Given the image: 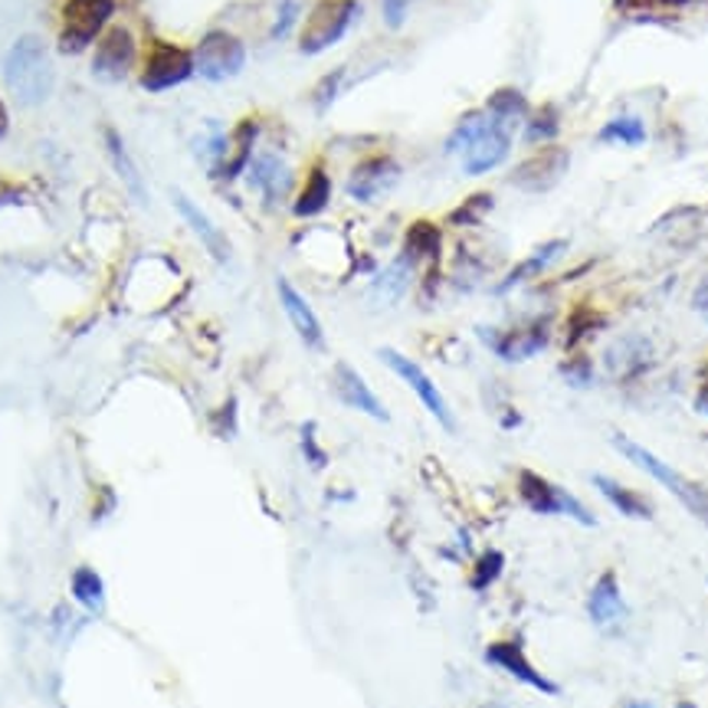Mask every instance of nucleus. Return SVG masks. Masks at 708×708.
Masks as SVG:
<instances>
[{
  "label": "nucleus",
  "instance_id": "6e6552de",
  "mask_svg": "<svg viewBox=\"0 0 708 708\" xmlns=\"http://www.w3.org/2000/svg\"><path fill=\"white\" fill-rule=\"evenodd\" d=\"M243 67H247V47H243V40H237L227 31L207 34L194 50V70L211 83L233 80Z\"/></svg>",
  "mask_w": 708,
  "mask_h": 708
},
{
  "label": "nucleus",
  "instance_id": "7c9ffc66",
  "mask_svg": "<svg viewBox=\"0 0 708 708\" xmlns=\"http://www.w3.org/2000/svg\"><path fill=\"white\" fill-rule=\"evenodd\" d=\"M698 410L708 417V368H705V384H701V391H698Z\"/></svg>",
  "mask_w": 708,
  "mask_h": 708
},
{
  "label": "nucleus",
  "instance_id": "473e14b6",
  "mask_svg": "<svg viewBox=\"0 0 708 708\" xmlns=\"http://www.w3.org/2000/svg\"><path fill=\"white\" fill-rule=\"evenodd\" d=\"M679 708H695V705H692V701H682V705H679Z\"/></svg>",
  "mask_w": 708,
  "mask_h": 708
},
{
  "label": "nucleus",
  "instance_id": "b1692460",
  "mask_svg": "<svg viewBox=\"0 0 708 708\" xmlns=\"http://www.w3.org/2000/svg\"><path fill=\"white\" fill-rule=\"evenodd\" d=\"M73 597L89 610V613H99L106 607V590H103V577L89 567H80L73 574Z\"/></svg>",
  "mask_w": 708,
  "mask_h": 708
},
{
  "label": "nucleus",
  "instance_id": "4be33fe9",
  "mask_svg": "<svg viewBox=\"0 0 708 708\" xmlns=\"http://www.w3.org/2000/svg\"><path fill=\"white\" fill-rule=\"evenodd\" d=\"M328 197H332V181H328V175L322 168H315L309 175V184L299 194L292 211H296V217H315V214H322L328 207Z\"/></svg>",
  "mask_w": 708,
  "mask_h": 708
},
{
  "label": "nucleus",
  "instance_id": "9b49d317",
  "mask_svg": "<svg viewBox=\"0 0 708 708\" xmlns=\"http://www.w3.org/2000/svg\"><path fill=\"white\" fill-rule=\"evenodd\" d=\"M332 384H335V394H338V400H341L345 407H355V410L374 417L377 423H387V420H391V413H387V407L381 404V397L368 387V381H364L348 361H338V364H335Z\"/></svg>",
  "mask_w": 708,
  "mask_h": 708
},
{
  "label": "nucleus",
  "instance_id": "4468645a",
  "mask_svg": "<svg viewBox=\"0 0 708 708\" xmlns=\"http://www.w3.org/2000/svg\"><path fill=\"white\" fill-rule=\"evenodd\" d=\"M485 659H489L492 665L505 669L508 675H515L518 682H525V685H531V688H538V692H544V695H557V685H554L551 679H544V675L528 662L521 643H512V639H508V643H492V646L485 649Z\"/></svg>",
  "mask_w": 708,
  "mask_h": 708
},
{
  "label": "nucleus",
  "instance_id": "a878e982",
  "mask_svg": "<svg viewBox=\"0 0 708 708\" xmlns=\"http://www.w3.org/2000/svg\"><path fill=\"white\" fill-rule=\"evenodd\" d=\"M502 567H505V557L499 554V551H485L479 561H476V574H472V587H489L499 574H502Z\"/></svg>",
  "mask_w": 708,
  "mask_h": 708
},
{
  "label": "nucleus",
  "instance_id": "39448f33",
  "mask_svg": "<svg viewBox=\"0 0 708 708\" xmlns=\"http://www.w3.org/2000/svg\"><path fill=\"white\" fill-rule=\"evenodd\" d=\"M116 14V0H67L63 4V31H60V50L63 53H83L93 47L103 34V27Z\"/></svg>",
  "mask_w": 708,
  "mask_h": 708
},
{
  "label": "nucleus",
  "instance_id": "f03ea898",
  "mask_svg": "<svg viewBox=\"0 0 708 708\" xmlns=\"http://www.w3.org/2000/svg\"><path fill=\"white\" fill-rule=\"evenodd\" d=\"M4 83L21 106H44L53 96V60L40 37H21L4 60Z\"/></svg>",
  "mask_w": 708,
  "mask_h": 708
},
{
  "label": "nucleus",
  "instance_id": "a211bd4d",
  "mask_svg": "<svg viewBox=\"0 0 708 708\" xmlns=\"http://www.w3.org/2000/svg\"><path fill=\"white\" fill-rule=\"evenodd\" d=\"M590 482H593V489L620 512V515H626V518H633V521H652V502L643 495V492H636V489H629V485H623V482H616V479H610V476H590Z\"/></svg>",
  "mask_w": 708,
  "mask_h": 708
},
{
  "label": "nucleus",
  "instance_id": "1a4fd4ad",
  "mask_svg": "<svg viewBox=\"0 0 708 708\" xmlns=\"http://www.w3.org/2000/svg\"><path fill=\"white\" fill-rule=\"evenodd\" d=\"M194 53L175 47V44H165V40H155L152 50H148V63H145V73H142V86L148 93H168L181 83H188L194 76Z\"/></svg>",
  "mask_w": 708,
  "mask_h": 708
},
{
  "label": "nucleus",
  "instance_id": "ddd939ff",
  "mask_svg": "<svg viewBox=\"0 0 708 708\" xmlns=\"http://www.w3.org/2000/svg\"><path fill=\"white\" fill-rule=\"evenodd\" d=\"M397 181H400L397 161L381 155V158H371V161H364V165L355 168V175H351V181H348V194H351L355 201H361V204H371V201L384 197Z\"/></svg>",
  "mask_w": 708,
  "mask_h": 708
},
{
  "label": "nucleus",
  "instance_id": "f8f14e48",
  "mask_svg": "<svg viewBox=\"0 0 708 708\" xmlns=\"http://www.w3.org/2000/svg\"><path fill=\"white\" fill-rule=\"evenodd\" d=\"M276 289H279V302H283V309H286V319L292 322V328H296V335L302 338V345L305 348H312V351H322L325 348V332H322V322H319V315H315V309L302 299V292L289 283V279H276Z\"/></svg>",
  "mask_w": 708,
  "mask_h": 708
},
{
  "label": "nucleus",
  "instance_id": "412c9836",
  "mask_svg": "<svg viewBox=\"0 0 708 708\" xmlns=\"http://www.w3.org/2000/svg\"><path fill=\"white\" fill-rule=\"evenodd\" d=\"M106 145H109V158H112V165H116L122 184L145 204V181H142V171L135 168V161H132V155L125 152V142L119 139L116 129H106Z\"/></svg>",
  "mask_w": 708,
  "mask_h": 708
},
{
  "label": "nucleus",
  "instance_id": "dca6fc26",
  "mask_svg": "<svg viewBox=\"0 0 708 708\" xmlns=\"http://www.w3.org/2000/svg\"><path fill=\"white\" fill-rule=\"evenodd\" d=\"M175 207H178V214L184 217V224L194 230V237L207 247V253L217 260V263H230V243H227V237L217 230V224L188 197V194H175Z\"/></svg>",
  "mask_w": 708,
  "mask_h": 708
},
{
  "label": "nucleus",
  "instance_id": "9d476101",
  "mask_svg": "<svg viewBox=\"0 0 708 708\" xmlns=\"http://www.w3.org/2000/svg\"><path fill=\"white\" fill-rule=\"evenodd\" d=\"M135 57H139V47H135L132 31L112 27V31L99 40L96 60H93V76L103 80V83H122V80L132 73Z\"/></svg>",
  "mask_w": 708,
  "mask_h": 708
},
{
  "label": "nucleus",
  "instance_id": "20e7f679",
  "mask_svg": "<svg viewBox=\"0 0 708 708\" xmlns=\"http://www.w3.org/2000/svg\"><path fill=\"white\" fill-rule=\"evenodd\" d=\"M361 14L358 0H319L315 11L309 14L302 37H299V50L305 57L325 53L328 47H335L355 24V17Z\"/></svg>",
  "mask_w": 708,
  "mask_h": 708
},
{
  "label": "nucleus",
  "instance_id": "f257e3e1",
  "mask_svg": "<svg viewBox=\"0 0 708 708\" xmlns=\"http://www.w3.org/2000/svg\"><path fill=\"white\" fill-rule=\"evenodd\" d=\"M512 125L502 122L492 109L476 112L456 125V132L446 142V152L463 158V171L479 178L492 168H499L512 152Z\"/></svg>",
  "mask_w": 708,
  "mask_h": 708
},
{
  "label": "nucleus",
  "instance_id": "2eb2a0df",
  "mask_svg": "<svg viewBox=\"0 0 708 708\" xmlns=\"http://www.w3.org/2000/svg\"><path fill=\"white\" fill-rule=\"evenodd\" d=\"M587 616H590L597 626H603V629L620 626V623L629 616V607H626V600H623V590H620L613 571L600 574V580L593 584V590H590V597H587Z\"/></svg>",
  "mask_w": 708,
  "mask_h": 708
},
{
  "label": "nucleus",
  "instance_id": "cd10ccee",
  "mask_svg": "<svg viewBox=\"0 0 708 708\" xmlns=\"http://www.w3.org/2000/svg\"><path fill=\"white\" fill-rule=\"evenodd\" d=\"M407 4H410V0H384V21H387V27H400L404 24Z\"/></svg>",
  "mask_w": 708,
  "mask_h": 708
},
{
  "label": "nucleus",
  "instance_id": "2f4dec72",
  "mask_svg": "<svg viewBox=\"0 0 708 708\" xmlns=\"http://www.w3.org/2000/svg\"><path fill=\"white\" fill-rule=\"evenodd\" d=\"M8 129H11V116H8V109H4V103H0V139L8 135Z\"/></svg>",
  "mask_w": 708,
  "mask_h": 708
},
{
  "label": "nucleus",
  "instance_id": "6ab92c4d",
  "mask_svg": "<svg viewBox=\"0 0 708 708\" xmlns=\"http://www.w3.org/2000/svg\"><path fill=\"white\" fill-rule=\"evenodd\" d=\"M544 345H548V325H531L521 332H505L499 338H489V348L505 361H525V358L538 355Z\"/></svg>",
  "mask_w": 708,
  "mask_h": 708
},
{
  "label": "nucleus",
  "instance_id": "f3484780",
  "mask_svg": "<svg viewBox=\"0 0 708 708\" xmlns=\"http://www.w3.org/2000/svg\"><path fill=\"white\" fill-rule=\"evenodd\" d=\"M292 184V171L289 165L273 155V152H263L250 161V188H256L266 201H279Z\"/></svg>",
  "mask_w": 708,
  "mask_h": 708
},
{
  "label": "nucleus",
  "instance_id": "bb28decb",
  "mask_svg": "<svg viewBox=\"0 0 708 708\" xmlns=\"http://www.w3.org/2000/svg\"><path fill=\"white\" fill-rule=\"evenodd\" d=\"M531 125H538V129H528V132H525L528 142H538V139H551V135H557V119L551 122V109H544V119H535Z\"/></svg>",
  "mask_w": 708,
  "mask_h": 708
},
{
  "label": "nucleus",
  "instance_id": "c85d7f7f",
  "mask_svg": "<svg viewBox=\"0 0 708 708\" xmlns=\"http://www.w3.org/2000/svg\"><path fill=\"white\" fill-rule=\"evenodd\" d=\"M296 11H299V4H296V0H286V4H283V11H279V24L273 27V37H276V40L289 34V27H292V21H296Z\"/></svg>",
  "mask_w": 708,
  "mask_h": 708
},
{
  "label": "nucleus",
  "instance_id": "7ed1b4c3",
  "mask_svg": "<svg viewBox=\"0 0 708 708\" xmlns=\"http://www.w3.org/2000/svg\"><path fill=\"white\" fill-rule=\"evenodd\" d=\"M613 446H616V453H620L623 459H629L636 469H643V472L652 476L662 489H669L701 525H708V485H701V482L682 476V472L672 469L665 459H659L656 453H649L646 446L633 443V440L623 436V433H613Z\"/></svg>",
  "mask_w": 708,
  "mask_h": 708
},
{
  "label": "nucleus",
  "instance_id": "aec40b11",
  "mask_svg": "<svg viewBox=\"0 0 708 708\" xmlns=\"http://www.w3.org/2000/svg\"><path fill=\"white\" fill-rule=\"evenodd\" d=\"M410 276H413V266H410V253H404L397 263H391L377 279H374V286H371V299L374 302H381V305H394L404 292H407V286H410Z\"/></svg>",
  "mask_w": 708,
  "mask_h": 708
},
{
  "label": "nucleus",
  "instance_id": "5701e85b",
  "mask_svg": "<svg viewBox=\"0 0 708 708\" xmlns=\"http://www.w3.org/2000/svg\"><path fill=\"white\" fill-rule=\"evenodd\" d=\"M600 142H607V145H626V148H639V145H646V125L636 119V116H620V119H610L603 129H600V135H597Z\"/></svg>",
  "mask_w": 708,
  "mask_h": 708
},
{
  "label": "nucleus",
  "instance_id": "c756f323",
  "mask_svg": "<svg viewBox=\"0 0 708 708\" xmlns=\"http://www.w3.org/2000/svg\"><path fill=\"white\" fill-rule=\"evenodd\" d=\"M692 305H695V312L708 322V276L698 283V289H695V299H692Z\"/></svg>",
  "mask_w": 708,
  "mask_h": 708
},
{
  "label": "nucleus",
  "instance_id": "393cba45",
  "mask_svg": "<svg viewBox=\"0 0 708 708\" xmlns=\"http://www.w3.org/2000/svg\"><path fill=\"white\" fill-rule=\"evenodd\" d=\"M564 250V243H548V247H541L531 260H525L521 263V269H515L512 276H508V283L505 286H515V283H521V279H531V276H538L541 269H548L554 260H557V253Z\"/></svg>",
  "mask_w": 708,
  "mask_h": 708
},
{
  "label": "nucleus",
  "instance_id": "0eeeda50",
  "mask_svg": "<svg viewBox=\"0 0 708 708\" xmlns=\"http://www.w3.org/2000/svg\"><path fill=\"white\" fill-rule=\"evenodd\" d=\"M377 358L417 394V400L433 413V420L443 427V430H456V417H453V410H449V404H446V397L440 394V387L433 384V377L417 364V361H410L407 355H400V351H394V348H381L377 351Z\"/></svg>",
  "mask_w": 708,
  "mask_h": 708
},
{
  "label": "nucleus",
  "instance_id": "423d86ee",
  "mask_svg": "<svg viewBox=\"0 0 708 708\" xmlns=\"http://www.w3.org/2000/svg\"><path fill=\"white\" fill-rule=\"evenodd\" d=\"M518 492H521L525 505L531 512H538V515H567V518H574V521H580L587 528H597V518H593V512L587 505H580L567 489L548 482L544 476H538L531 469H525L518 476Z\"/></svg>",
  "mask_w": 708,
  "mask_h": 708
}]
</instances>
